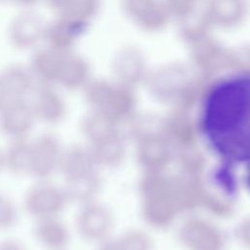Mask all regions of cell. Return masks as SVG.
I'll return each mask as SVG.
<instances>
[{
  "instance_id": "2",
  "label": "cell",
  "mask_w": 250,
  "mask_h": 250,
  "mask_svg": "<svg viewBox=\"0 0 250 250\" xmlns=\"http://www.w3.org/2000/svg\"><path fill=\"white\" fill-rule=\"evenodd\" d=\"M68 200L63 188L58 187L48 180L38 181L24 193L23 207L29 216L38 220L60 216Z\"/></svg>"
},
{
  "instance_id": "5",
  "label": "cell",
  "mask_w": 250,
  "mask_h": 250,
  "mask_svg": "<svg viewBox=\"0 0 250 250\" xmlns=\"http://www.w3.org/2000/svg\"><path fill=\"white\" fill-rule=\"evenodd\" d=\"M36 120L31 103L27 99L13 100L0 110V132L11 141L26 139Z\"/></svg>"
},
{
  "instance_id": "4",
  "label": "cell",
  "mask_w": 250,
  "mask_h": 250,
  "mask_svg": "<svg viewBox=\"0 0 250 250\" xmlns=\"http://www.w3.org/2000/svg\"><path fill=\"white\" fill-rule=\"evenodd\" d=\"M47 21L33 9H23L13 18L8 27L10 43L17 49L36 47L44 39Z\"/></svg>"
},
{
  "instance_id": "10",
  "label": "cell",
  "mask_w": 250,
  "mask_h": 250,
  "mask_svg": "<svg viewBox=\"0 0 250 250\" xmlns=\"http://www.w3.org/2000/svg\"><path fill=\"white\" fill-rule=\"evenodd\" d=\"M0 76L11 101L25 100L35 89V80L29 68L21 64L8 65L0 72Z\"/></svg>"
},
{
  "instance_id": "17",
  "label": "cell",
  "mask_w": 250,
  "mask_h": 250,
  "mask_svg": "<svg viewBox=\"0 0 250 250\" xmlns=\"http://www.w3.org/2000/svg\"><path fill=\"white\" fill-rule=\"evenodd\" d=\"M42 0H11V3L16 4L22 9H32Z\"/></svg>"
},
{
  "instance_id": "1",
  "label": "cell",
  "mask_w": 250,
  "mask_h": 250,
  "mask_svg": "<svg viewBox=\"0 0 250 250\" xmlns=\"http://www.w3.org/2000/svg\"><path fill=\"white\" fill-rule=\"evenodd\" d=\"M199 129L227 165L250 163V72L229 74L209 87L200 106Z\"/></svg>"
},
{
  "instance_id": "15",
  "label": "cell",
  "mask_w": 250,
  "mask_h": 250,
  "mask_svg": "<svg viewBox=\"0 0 250 250\" xmlns=\"http://www.w3.org/2000/svg\"><path fill=\"white\" fill-rule=\"evenodd\" d=\"M0 250H27V248L21 240L7 237L0 240Z\"/></svg>"
},
{
  "instance_id": "14",
  "label": "cell",
  "mask_w": 250,
  "mask_h": 250,
  "mask_svg": "<svg viewBox=\"0 0 250 250\" xmlns=\"http://www.w3.org/2000/svg\"><path fill=\"white\" fill-rule=\"evenodd\" d=\"M20 213L14 200L0 191V231L12 229L19 223Z\"/></svg>"
},
{
  "instance_id": "8",
  "label": "cell",
  "mask_w": 250,
  "mask_h": 250,
  "mask_svg": "<svg viewBox=\"0 0 250 250\" xmlns=\"http://www.w3.org/2000/svg\"><path fill=\"white\" fill-rule=\"evenodd\" d=\"M33 235L46 250H66L69 242L68 229L59 216L36 220Z\"/></svg>"
},
{
  "instance_id": "11",
  "label": "cell",
  "mask_w": 250,
  "mask_h": 250,
  "mask_svg": "<svg viewBox=\"0 0 250 250\" xmlns=\"http://www.w3.org/2000/svg\"><path fill=\"white\" fill-rule=\"evenodd\" d=\"M87 72V64L80 56L72 52L64 53L62 55L56 85L65 90H75L84 84Z\"/></svg>"
},
{
  "instance_id": "16",
  "label": "cell",
  "mask_w": 250,
  "mask_h": 250,
  "mask_svg": "<svg viewBox=\"0 0 250 250\" xmlns=\"http://www.w3.org/2000/svg\"><path fill=\"white\" fill-rule=\"evenodd\" d=\"M11 102L10 96L7 92V89L4 85V82L0 76V110L9 103Z\"/></svg>"
},
{
  "instance_id": "6",
  "label": "cell",
  "mask_w": 250,
  "mask_h": 250,
  "mask_svg": "<svg viewBox=\"0 0 250 250\" xmlns=\"http://www.w3.org/2000/svg\"><path fill=\"white\" fill-rule=\"evenodd\" d=\"M84 21L58 16L52 21L47 22L43 41L46 43V47L58 53L71 52L84 29Z\"/></svg>"
},
{
  "instance_id": "9",
  "label": "cell",
  "mask_w": 250,
  "mask_h": 250,
  "mask_svg": "<svg viewBox=\"0 0 250 250\" xmlns=\"http://www.w3.org/2000/svg\"><path fill=\"white\" fill-rule=\"evenodd\" d=\"M62 55L48 47L33 53L28 68L35 82L39 85H56Z\"/></svg>"
},
{
  "instance_id": "20",
  "label": "cell",
  "mask_w": 250,
  "mask_h": 250,
  "mask_svg": "<svg viewBox=\"0 0 250 250\" xmlns=\"http://www.w3.org/2000/svg\"><path fill=\"white\" fill-rule=\"evenodd\" d=\"M0 2H11V0H0Z\"/></svg>"
},
{
  "instance_id": "19",
  "label": "cell",
  "mask_w": 250,
  "mask_h": 250,
  "mask_svg": "<svg viewBox=\"0 0 250 250\" xmlns=\"http://www.w3.org/2000/svg\"><path fill=\"white\" fill-rule=\"evenodd\" d=\"M3 167H4V165H3V153L0 152V171Z\"/></svg>"
},
{
  "instance_id": "3",
  "label": "cell",
  "mask_w": 250,
  "mask_h": 250,
  "mask_svg": "<svg viewBox=\"0 0 250 250\" xmlns=\"http://www.w3.org/2000/svg\"><path fill=\"white\" fill-rule=\"evenodd\" d=\"M63 147L57 136L44 133L30 142L29 176L46 181L60 168Z\"/></svg>"
},
{
  "instance_id": "13",
  "label": "cell",
  "mask_w": 250,
  "mask_h": 250,
  "mask_svg": "<svg viewBox=\"0 0 250 250\" xmlns=\"http://www.w3.org/2000/svg\"><path fill=\"white\" fill-rule=\"evenodd\" d=\"M64 182L88 174V162L85 153L77 146L63 148L60 168Z\"/></svg>"
},
{
  "instance_id": "7",
  "label": "cell",
  "mask_w": 250,
  "mask_h": 250,
  "mask_svg": "<svg viewBox=\"0 0 250 250\" xmlns=\"http://www.w3.org/2000/svg\"><path fill=\"white\" fill-rule=\"evenodd\" d=\"M31 105L36 118L46 124L56 125L66 115V104L53 85H38L33 91Z\"/></svg>"
},
{
  "instance_id": "12",
  "label": "cell",
  "mask_w": 250,
  "mask_h": 250,
  "mask_svg": "<svg viewBox=\"0 0 250 250\" xmlns=\"http://www.w3.org/2000/svg\"><path fill=\"white\" fill-rule=\"evenodd\" d=\"M3 165L15 176H29L30 142L27 139L11 141L3 152Z\"/></svg>"
},
{
  "instance_id": "18",
  "label": "cell",
  "mask_w": 250,
  "mask_h": 250,
  "mask_svg": "<svg viewBox=\"0 0 250 250\" xmlns=\"http://www.w3.org/2000/svg\"><path fill=\"white\" fill-rule=\"evenodd\" d=\"M248 166H249V169H248V173H247V177H246V182H247V185L250 188V163L248 164Z\"/></svg>"
}]
</instances>
